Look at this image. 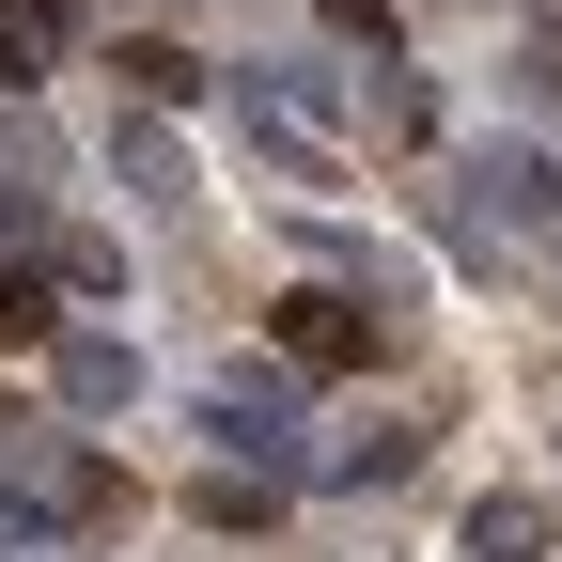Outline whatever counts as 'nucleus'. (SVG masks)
Segmentation results:
<instances>
[{"label": "nucleus", "mask_w": 562, "mask_h": 562, "mask_svg": "<svg viewBox=\"0 0 562 562\" xmlns=\"http://www.w3.org/2000/svg\"><path fill=\"white\" fill-rule=\"evenodd\" d=\"M47 47H63L47 0H0V79H47Z\"/></svg>", "instance_id": "nucleus-10"}, {"label": "nucleus", "mask_w": 562, "mask_h": 562, "mask_svg": "<svg viewBox=\"0 0 562 562\" xmlns=\"http://www.w3.org/2000/svg\"><path fill=\"white\" fill-rule=\"evenodd\" d=\"M110 172H125V203H140V220H188V157H172V125H110Z\"/></svg>", "instance_id": "nucleus-6"}, {"label": "nucleus", "mask_w": 562, "mask_h": 562, "mask_svg": "<svg viewBox=\"0 0 562 562\" xmlns=\"http://www.w3.org/2000/svg\"><path fill=\"white\" fill-rule=\"evenodd\" d=\"M281 360H297V375L375 360V297H344V281H297V297H281Z\"/></svg>", "instance_id": "nucleus-2"}, {"label": "nucleus", "mask_w": 562, "mask_h": 562, "mask_svg": "<svg viewBox=\"0 0 562 562\" xmlns=\"http://www.w3.org/2000/svg\"><path fill=\"white\" fill-rule=\"evenodd\" d=\"M188 79H203V63H188V47H157V32H140V47H125V94H140V110H172Z\"/></svg>", "instance_id": "nucleus-11"}, {"label": "nucleus", "mask_w": 562, "mask_h": 562, "mask_svg": "<svg viewBox=\"0 0 562 562\" xmlns=\"http://www.w3.org/2000/svg\"><path fill=\"white\" fill-rule=\"evenodd\" d=\"M203 438H220L235 469H281V453H297V391H281V360H220V375H203Z\"/></svg>", "instance_id": "nucleus-1"}, {"label": "nucleus", "mask_w": 562, "mask_h": 562, "mask_svg": "<svg viewBox=\"0 0 562 562\" xmlns=\"http://www.w3.org/2000/svg\"><path fill=\"white\" fill-rule=\"evenodd\" d=\"M406 469H422V422H406V406L328 422V453H313V484H406Z\"/></svg>", "instance_id": "nucleus-4"}, {"label": "nucleus", "mask_w": 562, "mask_h": 562, "mask_svg": "<svg viewBox=\"0 0 562 562\" xmlns=\"http://www.w3.org/2000/svg\"><path fill=\"white\" fill-rule=\"evenodd\" d=\"M469 188L501 203V220H531V235H562V157H547V140H484V157H469Z\"/></svg>", "instance_id": "nucleus-5"}, {"label": "nucleus", "mask_w": 562, "mask_h": 562, "mask_svg": "<svg viewBox=\"0 0 562 562\" xmlns=\"http://www.w3.org/2000/svg\"><path fill=\"white\" fill-rule=\"evenodd\" d=\"M250 157H266L281 188H344V140H328V125H297L281 94H250Z\"/></svg>", "instance_id": "nucleus-7"}, {"label": "nucleus", "mask_w": 562, "mask_h": 562, "mask_svg": "<svg viewBox=\"0 0 562 562\" xmlns=\"http://www.w3.org/2000/svg\"><path fill=\"white\" fill-rule=\"evenodd\" d=\"M313 16H328L344 47H375V63H391V16H375V0H313Z\"/></svg>", "instance_id": "nucleus-13"}, {"label": "nucleus", "mask_w": 562, "mask_h": 562, "mask_svg": "<svg viewBox=\"0 0 562 562\" xmlns=\"http://www.w3.org/2000/svg\"><path fill=\"white\" fill-rule=\"evenodd\" d=\"M32 203H47V140L0 125V235H32Z\"/></svg>", "instance_id": "nucleus-9"}, {"label": "nucleus", "mask_w": 562, "mask_h": 562, "mask_svg": "<svg viewBox=\"0 0 562 562\" xmlns=\"http://www.w3.org/2000/svg\"><path fill=\"white\" fill-rule=\"evenodd\" d=\"M453 562H547V501H469Z\"/></svg>", "instance_id": "nucleus-8"}, {"label": "nucleus", "mask_w": 562, "mask_h": 562, "mask_svg": "<svg viewBox=\"0 0 562 562\" xmlns=\"http://www.w3.org/2000/svg\"><path fill=\"white\" fill-rule=\"evenodd\" d=\"M0 344H47V281L32 266H0Z\"/></svg>", "instance_id": "nucleus-12"}, {"label": "nucleus", "mask_w": 562, "mask_h": 562, "mask_svg": "<svg viewBox=\"0 0 562 562\" xmlns=\"http://www.w3.org/2000/svg\"><path fill=\"white\" fill-rule=\"evenodd\" d=\"M47 375H63V406H79V422H125V406H140V344L63 328V344H47Z\"/></svg>", "instance_id": "nucleus-3"}]
</instances>
